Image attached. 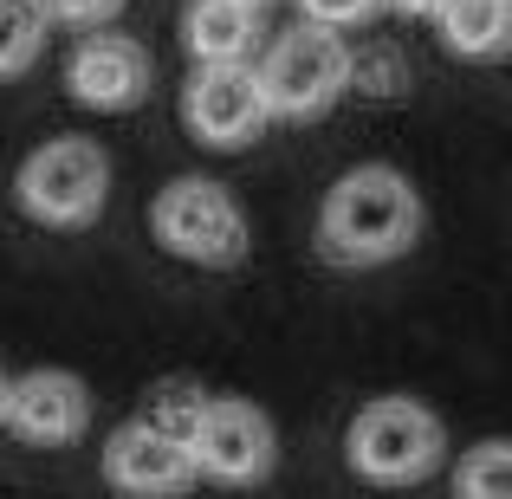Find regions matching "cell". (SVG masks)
<instances>
[{"instance_id":"obj_16","label":"cell","mask_w":512,"mask_h":499,"mask_svg":"<svg viewBox=\"0 0 512 499\" xmlns=\"http://www.w3.org/2000/svg\"><path fill=\"white\" fill-rule=\"evenodd\" d=\"M299 13L312 26H331V33H344V26H363L370 13H383V0H299Z\"/></svg>"},{"instance_id":"obj_11","label":"cell","mask_w":512,"mask_h":499,"mask_svg":"<svg viewBox=\"0 0 512 499\" xmlns=\"http://www.w3.org/2000/svg\"><path fill=\"white\" fill-rule=\"evenodd\" d=\"M253 13L260 7H240V0H195L182 13V46L195 65H240L253 46Z\"/></svg>"},{"instance_id":"obj_20","label":"cell","mask_w":512,"mask_h":499,"mask_svg":"<svg viewBox=\"0 0 512 499\" xmlns=\"http://www.w3.org/2000/svg\"><path fill=\"white\" fill-rule=\"evenodd\" d=\"M240 7H260V0H240Z\"/></svg>"},{"instance_id":"obj_5","label":"cell","mask_w":512,"mask_h":499,"mask_svg":"<svg viewBox=\"0 0 512 499\" xmlns=\"http://www.w3.org/2000/svg\"><path fill=\"white\" fill-rule=\"evenodd\" d=\"M150 234L163 240V253H175L188 266H234L247 253V214H240V201L221 182L182 175V182H169L156 195Z\"/></svg>"},{"instance_id":"obj_8","label":"cell","mask_w":512,"mask_h":499,"mask_svg":"<svg viewBox=\"0 0 512 499\" xmlns=\"http://www.w3.org/2000/svg\"><path fill=\"white\" fill-rule=\"evenodd\" d=\"M65 91L85 111H137L150 98V52L130 33H85L65 59Z\"/></svg>"},{"instance_id":"obj_2","label":"cell","mask_w":512,"mask_h":499,"mask_svg":"<svg viewBox=\"0 0 512 499\" xmlns=\"http://www.w3.org/2000/svg\"><path fill=\"white\" fill-rule=\"evenodd\" d=\"M260 78V98H266V117H286V124H305V117H325L331 104L344 98L350 85V52L331 26H312L299 20L292 33H279L266 46V59L253 65Z\"/></svg>"},{"instance_id":"obj_1","label":"cell","mask_w":512,"mask_h":499,"mask_svg":"<svg viewBox=\"0 0 512 499\" xmlns=\"http://www.w3.org/2000/svg\"><path fill=\"white\" fill-rule=\"evenodd\" d=\"M422 240V195L409 188V175L370 163L331 182L325 208H318V247L338 266H383Z\"/></svg>"},{"instance_id":"obj_9","label":"cell","mask_w":512,"mask_h":499,"mask_svg":"<svg viewBox=\"0 0 512 499\" xmlns=\"http://www.w3.org/2000/svg\"><path fill=\"white\" fill-rule=\"evenodd\" d=\"M0 422L33 448H65L91 428V389L72 370H26L20 383H7V415Z\"/></svg>"},{"instance_id":"obj_17","label":"cell","mask_w":512,"mask_h":499,"mask_svg":"<svg viewBox=\"0 0 512 499\" xmlns=\"http://www.w3.org/2000/svg\"><path fill=\"white\" fill-rule=\"evenodd\" d=\"M39 7H46V20H65V26H104L117 20L124 0H39Z\"/></svg>"},{"instance_id":"obj_18","label":"cell","mask_w":512,"mask_h":499,"mask_svg":"<svg viewBox=\"0 0 512 499\" xmlns=\"http://www.w3.org/2000/svg\"><path fill=\"white\" fill-rule=\"evenodd\" d=\"M383 7L409 13V20H435V7H441V0H383Z\"/></svg>"},{"instance_id":"obj_19","label":"cell","mask_w":512,"mask_h":499,"mask_svg":"<svg viewBox=\"0 0 512 499\" xmlns=\"http://www.w3.org/2000/svg\"><path fill=\"white\" fill-rule=\"evenodd\" d=\"M0 415H7V376H0Z\"/></svg>"},{"instance_id":"obj_7","label":"cell","mask_w":512,"mask_h":499,"mask_svg":"<svg viewBox=\"0 0 512 499\" xmlns=\"http://www.w3.org/2000/svg\"><path fill=\"white\" fill-rule=\"evenodd\" d=\"M182 124L195 143L208 150H240L253 143L273 117H266V98H260V78L253 65H195V78L182 85Z\"/></svg>"},{"instance_id":"obj_6","label":"cell","mask_w":512,"mask_h":499,"mask_svg":"<svg viewBox=\"0 0 512 499\" xmlns=\"http://www.w3.org/2000/svg\"><path fill=\"white\" fill-rule=\"evenodd\" d=\"M273 454H279L273 422H266L253 402L208 396L195 435H188V461H195V474L221 480V487H253V480L273 474Z\"/></svg>"},{"instance_id":"obj_12","label":"cell","mask_w":512,"mask_h":499,"mask_svg":"<svg viewBox=\"0 0 512 499\" xmlns=\"http://www.w3.org/2000/svg\"><path fill=\"white\" fill-rule=\"evenodd\" d=\"M435 33L454 59H500L512 33V0H441Z\"/></svg>"},{"instance_id":"obj_15","label":"cell","mask_w":512,"mask_h":499,"mask_svg":"<svg viewBox=\"0 0 512 499\" xmlns=\"http://www.w3.org/2000/svg\"><path fill=\"white\" fill-rule=\"evenodd\" d=\"M201 409H208V396H201V389H188V383H169L163 396L150 402V415H143V422H150V428H163L169 441H182V448H188V435H195Z\"/></svg>"},{"instance_id":"obj_4","label":"cell","mask_w":512,"mask_h":499,"mask_svg":"<svg viewBox=\"0 0 512 499\" xmlns=\"http://www.w3.org/2000/svg\"><path fill=\"white\" fill-rule=\"evenodd\" d=\"M344 448H350V467H357L363 480H376V487H415V480L435 474L448 435H441V422L422 402L383 396V402H370V409H357Z\"/></svg>"},{"instance_id":"obj_13","label":"cell","mask_w":512,"mask_h":499,"mask_svg":"<svg viewBox=\"0 0 512 499\" xmlns=\"http://www.w3.org/2000/svg\"><path fill=\"white\" fill-rule=\"evenodd\" d=\"M46 7L39 0H0V78H20L46 46Z\"/></svg>"},{"instance_id":"obj_14","label":"cell","mask_w":512,"mask_h":499,"mask_svg":"<svg viewBox=\"0 0 512 499\" xmlns=\"http://www.w3.org/2000/svg\"><path fill=\"white\" fill-rule=\"evenodd\" d=\"M454 499H512V448L506 441H480L454 474Z\"/></svg>"},{"instance_id":"obj_10","label":"cell","mask_w":512,"mask_h":499,"mask_svg":"<svg viewBox=\"0 0 512 499\" xmlns=\"http://www.w3.org/2000/svg\"><path fill=\"white\" fill-rule=\"evenodd\" d=\"M104 480L130 499H169V493L195 487V461H188V448L169 441L163 428L130 422L104 441Z\"/></svg>"},{"instance_id":"obj_3","label":"cell","mask_w":512,"mask_h":499,"mask_svg":"<svg viewBox=\"0 0 512 499\" xmlns=\"http://www.w3.org/2000/svg\"><path fill=\"white\" fill-rule=\"evenodd\" d=\"M13 195L39 227H85L111 201V163L85 137H52L13 175Z\"/></svg>"}]
</instances>
